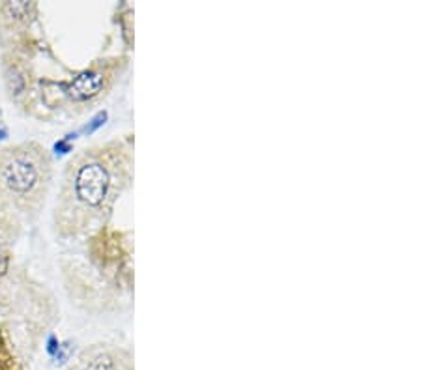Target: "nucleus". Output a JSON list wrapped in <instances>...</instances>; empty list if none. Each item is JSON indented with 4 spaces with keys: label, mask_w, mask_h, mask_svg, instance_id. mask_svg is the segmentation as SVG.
<instances>
[{
    "label": "nucleus",
    "mask_w": 421,
    "mask_h": 370,
    "mask_svg": "<svg viewBox=\"0 0 421 370\" xmlns=\"http://www.w3.org/2000/svg\"><path fill=\"white\" fill-rule=\"evenodd\" d=\"M68 174L66 202L75 208V228H85L96 219L111 213L118 194L127 187L133 172L131 143H111L90 150L77 163H71Z\"/></svg>",
    "instance_id": "obj_1"
},
{
    "label": "nucleus",
    "mask_w": 421,
    "mask_h": 370,
    "mask_svg": "<svg viewBox=\"0 0 421 370\" xmlns=\"http://www.w3.org/2000/svg\"><path fill=\"white\" fill-rule=\"evenodd\" d=\"M109 77L111 73L103 71V69H86L81 75H77L71 83L66 88V94H68L71 99L75 101H86V99H92V97L99 96L107 85Z\"/></svg>",
    "instance_id": "obj_2"
},
{
    "label": "nucleus",
    "mask_w": 421,
    "mask_h": 370,
    "mask_svg": "<svg viewBox=\"0 0 421 370\" xmlns=\"http://www.w3.org/2000/svg\"><path fill=\"white\" fill-rule=\"evenodd\" d=\"M79 370H122V361L114 357L113 353L102 352L85 361Z\"/></svg>",
    "instance_id": "obj_3"
},
{
    "label": "nucleus",
    "mask_w": 421,
    "mask_h": 370,
    "mask_svg": "<svg viewBox=\"0 0 421 370\" xmlns=\"http://www.w3.org/2000/svg\"><path fill=\"white\" fill-rule=\"evenodd\" d=\"M0 370H19L15 359H13L10 348L6 346L4 339H0Z\"/></svg>",
    "instance_id": "obj_4"
},
{
    "label": "nucleus",
    "mask_w": 421,
    "mask_h": 370,
    "mask_svg": "<svg viewBox=\"0 0 421 370\" xmlns=\"http://www.w3.org/2000/svg\"><path fill=\"white\" fill-rule=\"evenodd\" d=\"M8 85H10V90L15 92V94H19V92L25 88L23 73H21L19 68H15V66L8 71Z\"/></svg>",
    "instance_id": "obj_5"
}]
</instances>
